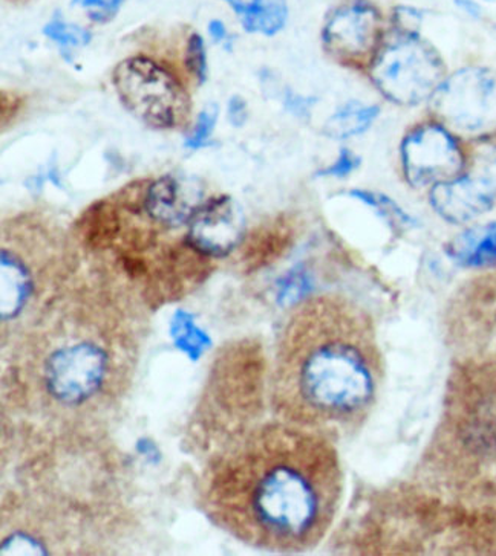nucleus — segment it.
<instances>
[{
	"mask_svg": "<svg viewBox=\"0 0 496 556\" xmlns=\"http://www.w3.org/2000/svg\"><path fill=\"white\" fill-rule=\"evenodd\" d=\"M342 491L328 434L277 419L240 431L213 453L199 500L212 523L240 543L300 554L325 539Z\"/></svg>",
	"mask_w": 496,
	"mask_h": 556,
	"instance_id": "f257e3e1",
	"label": "nucleus"
},
{
	"mask_svg": "<svg viewBox=\"0 0 496 556\" xmlns=\"http://www.w3.org/2000/svg\"><path fill=\"white\" fill-rule=\"evenodd\" d=\"M10 343L13 401L58 428H86L131 389L141 326L115 296L75 292L52 299Z\"/></svg>",
	"mask_w": 496,
	"mask_h": 556,
	"instance_id": "f03ea898",
	"label": "nucleus"
},
{
	"mask_svg": "<svg viewBox=\"0 0 496 556\" xmlns=\"http://www.w3.org/2000/svg\"><path fill=\"white\" fill-rule=\"evenodd\" d=\"M383 358L371 318L344 296H306L276 343L270 401L277 419L322 433L352 430L371 415Z\"/></svg>",
	"mask_w": 496,
	"mask_h": 556,
	"instance_id": "7ed1b4c3",
	"label": "nucleus"
},
{
	"mask_svg": "<svg viewBox=\"0 0 496 556\" xmlns=\"http://www.w3.org/2000/svg\"><path fill=\"white\" fill-rule=\"evenodd\" d=\"M112 85L127 112L150 129L175 130L189 122V92L175 74L149 55L122 60L112 73Z\"/></svg>",
	"mask_w": 496,
	"mask_h": 556,
	"instance_id": "20e7f679",
	"label": "nucleus"
},
{
	"mask_svg": "<svg viewBox=\"0 0 496 556\" xmlns=\"http://www.w3.org/2000/svg\"><path fill=\"white\" fill-rule=\"evenodd\" d=\"M445 66L438 52L416 31L401 29L385 43L371 65V77L386 97L404 106L431 100L442 85Z\"/></svg>",
	"mask_w": 496,
	"mask_h": 556,
	"instance_id": "39448f33",
	"label": "nucleus"
},
{
	"mask_svg": "<svg viewBox=\"0 0 496 556\" xmlns=\"http://www.w3.org/2000/svg\"><path fill=\"white\" fill-rule=\"evenodd\" d=\"M435 115L450 129L473 138L496 134V74L464 67L445 78L432 96Z\"/></svg>",
	"mask_w": 496,
	"mask_h": 556,
	"instance_id": "423d86ee",
	"label": "nucleus"
},
{
	"mask_svg": "<svg viewBox=\"0 0 496 556\" xmlns=\"http://www.w3.org/2000/svg\"><path fill=\"white\" fill-rule=\"evenodd\" d=\"M385 18L371 0H344L326 14L322 45L342 65H372L381 52Z\"/></svg>",
	"mask_w": 496,
	"mask_h": 556,
	"instance_id": "0eeeda50",
	"label": "nucleus"
},
{
	"mask_svg": "<svg viewBox=\"0 0 496 556\" xmlns=\"http://www.w3.org/2000/svg\"><path fill=\"white\" fill-rule=\"evenodd\" d=\"M431 204L443 219L460 225L476 219L496 206V144L480 149L464 175L437 184Z\"/></svg>",
	"mask_w": 496,
	"mask_h": 556,
	"instance_id": "6e6552de",
	"label": "nucleus"
},
{
	"mask_svg": "<svg viewBox=\"0 0 496 556\" xmlns=\"http://www.w3.org/2000/svg\"><path fill=\"white\" fill-rule=\"evenodd\" d=\"M401 167L412 187L437 186L461 175L464 155L457 138L439 124H423L400 146Z\"/></svg>",
	"mask_w": 496,
	"mask_h": 556,
	"instance_id": "1a4fd4ad",
	"label": "nucleus"
},
{
	"mask_svg": "<svg viewBox=\"0 0 496 556\" xmlns=\"http://www.w3.org/2000/svg\"><path fill=\"white\" fill-rule=\"evenodd\" d=\"M246 238V216L235 199H206L187 225L186 242L207 258L231 255Z\"/></svg>",
	"mask_w": 496,
	"mask_h": 556,
	"instance_id": "9d476101",
	"label": "nucleus"
},
{
	"mask_svg": "<svg viewBox=\"0 0 496 556\" xmlns=\"http://www.w3.org/2000/svg\"><path fill=\"white\" fill-rule=\"evenodd\" d=\"M204 201L202 189L195 180L164 175L149 180L145 194V214L160 227H187Z\"/></svg>",
	"mask_w": 496,
	"mask_h": 556,
	"instance_id": "9b49d317",
	"label": "nucleus"
},
{
	"mask_svg": "<svg viewBox=\"0 0 496 556\" xmlns=\"http://www.w3.org/2000/svg\"><path fill=\"white\" fill-rule=\"evenodd\" d=\"M39 292L37 270L13 247L0 251V311L3 326L25 317Z\"/></svg>",
	"mask_w": 496,
	"mask_h": 556,
	"instance_id": "f8f14e48",
	"label": "nucleus"
},
{
	"mask_svg": "<svg viewBox=\"0 0 496 556\" xmlns=\"http://www.w3.org/2000/svg\"><path fill=\"white\" fill-rule=\"evenodd\" d=\"M446 253L458 266L471 269L495 268L496 222L466 229L450 240Z\"/></svg>",
	"mask_w": 496,
	"mask_h": 556,
	"instance_id": "ddd939ff",
	"label": "nucleus"
},
{
	"mask_svg": "<svg viewBox=\"0 0 496 556\" xmlns=\"http://www.w3.org/2000/svg\"><path fill=\"white\" fill-rule=\"evenodd\" d=\"M239 17L247 33L272 37L288 18L287 0H224Z\"/></svg>",
	"mask_w": 496,
	"mask_h": 556,
	"instance_id": "4468645a",
	"label": "nucleus"
},
{
	"mask_svg": "<svg viewBox=\"0 0 496 556\" xmlns=\"http://www.w3.org/2000/svg\"><path fill=\"white\" fill-rule=\"evenodd\" d=\"M381 109L364 106L359 101L345 104L325 124V134L333 139H348L363 134L375 122Z\"/></svg>",
	"mask_w": 496,
	"mask_h": 556,
	"instance_id": "2eb2a0df",
	"label": "nucleus"
},
{
	"mask_svg": "<svg viewBox=\"0 0 496 556\" xmlns=\"http://www.w3.org/2000/svg\"><path fill=\"white\" fill-rule=\"evenodd\" d=\"M348 197L357 199V201L363 202V204L372 206V208L377 210L379 214L382 217H385L386 220L390 222L394 228H408L412 227L413 219L409 216L408 213L405 212L404 208H400L393 201V199L385 197V194L374 193V191L367 190H351L348 191Z\"/></svg>",
	"mask_w": 496,
	"mask_h": 556,
	"instance_id": "dca6fc26",
	"label": "nucleus"
},
{
	"mask_svg": "<svg viewBox=\"0 0 496 556\" xmlns=\"http://www.w3.org/2000/svg\"><path fill=\"white\" fill-rule=\"evenodd\" d=\"M44 34L59 45L63 55L73 48L86 47L91 40V33L80 26L66 24L62 18H52L50 24L45 26Z\"/></svg>",
	"mask_w": 496,
	"mask_h": 556,
	"instance_id": "f3484780",
	"label": "nucleus"
},
{
	"mask_svg": "<svg viewBox=\"0 0 496 556\" xmlns=\"http://www.w3.org/2000/svg\"><path fill=\"white\" fill-rule=\"evenodd\" d=\"M183 63L198 86L207 80V54L204 39L201 34L190 33L184 45Z\"/></svg>",
	"mask_w": 496,
	"mask_h": 556,
	"instance_id": "a211bd4d",
	"label": "nucleus"
},
{
	"mask_svg": "<svg viewBox=\"0 0 496 556\" xmlns=\"http://www.w3.org/2000/svg\"><path fill=\"white\" fill-rule=\"evenodd\" d=\"M218 115H220V109H218L216 104H209V106L202 109L194 129H191L190 134L186 137V141H184L186 149L198 150L207 146L213 130H215Z\"/></svg>",
	"mask_w": 496,
	"mask_h": 556,
	"instance_id": "6ab92c4d",
	"label": "nucleus"
},
{
	"mask_svg": "<svg viewBox=\"0 0 496 556\" xmlns=\"http://www.w3.org/2000/svg\"><path fill=\"white\" fill-rule=\"evenodd\" d=\"M311 291L310 277L303 269L289 270L287 277L281 281L280 299L282 302L292 303L293 306L302 302Z\"/></svg>",
	"mask_w": 496,
	"mask_h": 556,
	"instance_id": "aec40b11",
	"label": "nucleus"
},
{
	"mask_svg": "<svg viewBox=\"0 0 496 556\" xmlns=\"http://www.w3.org/2000/svg\"><path fill=\"white\" fill-rule=\"evenodd\" d=\"M74 3L86 10L91 21L97 24H107L122 9L123 0H74Z\"/></svg>",
	"mask_w": 496,
	"mask_h": 556,
	"instance_id": "412c9836",
	"label": "nucleus"
},
{
	"mask_svg": "<svg viewBox=\"0 0 496 556\" xmlns=\"http://www.w3.org/2000/svg\"><path fill=\"white\" fill-rule=\"evenodd\" d=\"M360 157L352 153L351 150L342 149L339 156L334 161L330 167H326L325 170L319 172V176H330V178H347L349 173L356 170L359 167Z\"/></svg>",
	"mask_w": 496,
	"mask_h": 556,
	"instance_id": "4be33fe9",
	"label": "nucleus"
},
{
	"mask_svg": "<svg viewBox=\"0 0 496 556\" xmlns=\"http://www.w3.org/2000/svg\"><path fill=\"white\" fill-rule=\"evenodd\" d=\"M248 108L243 97L235 96L228 100V119L235 127H243L247 123Z\"/></svg>",
	"mask_w": 496,
	"mask_h": 556,
	"instance_id": "5701e85b",
	"label": "nucleus"
},
{
	"mask_svg": "<svg viewBox=\"0 0 496 556\" xmlns=\"http://www.w3.org/2000/svg\"><path fill=\"white\" fill-rule=\"evenodd\" d=\"M22 104H24V101L16 93H9L7 90H2V126H7V123H9L7 118L9 116L11 123L13 116H16L18 111H21Z\"/></svg>",
	"mask_w": 496,
	"mask_h": 556,
	"instance_id": "b1692460",
	"label": "nucleus"
},
{
	"mask_svg": "<svg viewBox=\"0 0 496 556\" xmlns=\"http://www.w3.org/2000/svg\"><path fill=\"white\" fill-rule=\"evenodd\" d=\"M209 34L215 41H223L227 37V29L221 21H212L209 24Z\"/></svg>",
	"mask_w": 496,
	"mask_h": 556,
	"instance_id": "393cba45",
	"label": "nucleus"
},
{
	"mask_svg": "<svg viewBox=\"0 0 496 556\" xmlns=\"http://www.w3.org/2000/svg\"><path fill=\"white\" fill-rule=\"evenodd\" d=\"M287 104H289V109H292L293 112H298V114H303V112H308V106H310V103H307L306 100L300 99H289L287 100Z\"/></svg>",
	"mask_w": 496,
	"mask_h": 556,
	"instance_id": "a878e982",
	"label": "nucleus"
},
{
	"mask_svg": "<svg viewBox=\"0 0 496 556\" xmlns=\"http://www.w3.org/2000/svg\"><path fill=\"white\" fill-rule=\"evenodd\" d=\"M9 2L25 3V2H29V0H9Z\"/></svg>",
	"mask_w": 496,
	"mask_h": 556,
	"instance_id": "bb28decb",
	"label": "nucleus"
}]
</instances>
